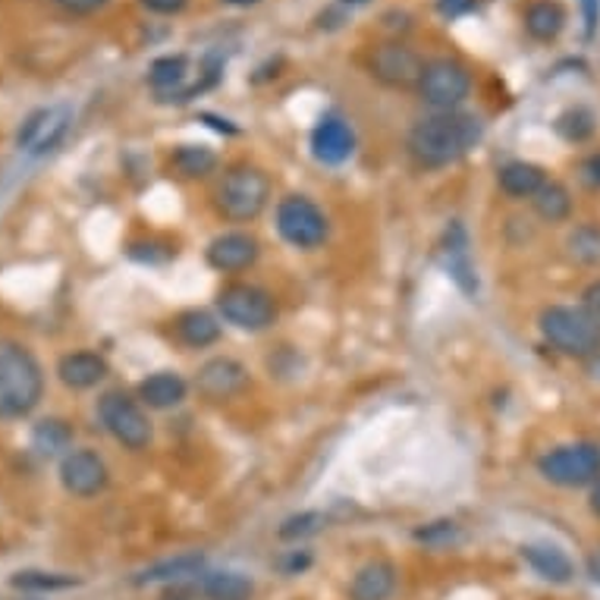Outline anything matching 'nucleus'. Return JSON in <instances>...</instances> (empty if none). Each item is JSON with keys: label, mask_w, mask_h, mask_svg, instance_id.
Returning a JSON list of instances; mask_svg holds the SVG:
<instances>
[{"label": "nucleus", "mask_w": 600, "mask_h": 600, "mask_svg": "<svg viewBox=\"0 0 600 600\" xmlns=\"http://www.w3.org/2000/svg\"><path fill=\"white\" fill-rule=\"evenodd\" d=\"M246 387H249V368L227 355L204 362L196 374V390L208 402H227L239 397Z\"/></svg>", "instance_id": "nucleus-13"}, {"label": "nucleus", "mask_w": 600, "mask_h": 600, "mask_svg": "<svg viewBox=\"0 0 600 600\" xmlns=\"http://www.w3.org/2000/svg\"><path fill=\"white\" fill-rule=\"evenodd\" d=\"M566 26V10L557 0H532L525 10V32L535 41H553Z\"/></svg>", "instance_id": "nucleus-24"}, {"label": "nucleus", "mask_w": 600, "mask_h": 600, "mask_svg": "<svg viewBox=\"0 0 600 600\" xmlns=\"http://www.w3.org/2000/svg\"><path fill=\"white\" fill-rule=\"evenodd\" d=\"M368 66H372L374 79L390 88H418L422 73H425V60L400 41L374 48Z\"/></svg>", "instance_id": "nucleus-12"}, {"label": "nucleus", "mask_w": 600, "mask_h": 600, "mask_svg": "<svg viewBox=\"0 0 600 600\" xmlns=\"http://www.w3.org/2000/svg\"><path fill=\"white\" fill-rule=\"evenodd\" d=\"M271 199V179L267 173L249 167V164H236L224 173V179L214 189V204L217 211L233 221V224H249L267 208Z\"/></svg>", "instance_id": "nucleus-4"}, {"label": "nucleus", "mask_w": 600, "mask_h": 600, "mask_svg": "<svg viewBox=\"0 0 600 600\" xmlns=\"http://www.w3.org/2000/svg\"><path fill=\"white\" fill-rule=\"evenodd\" d=\"M98 418L104 430L126 450H145L151 443V422L129 393L111 390L98 400Z\"/></svg>", "instance_id": "nucleus-7"}, {"label": "nucleus", "mask_w": 600, "mask_h": 600, "mask_svg": "<svg viewBox=\"0 0 600 600\" xmlns=\"http://www.w3.org/2000/svg\"><path fill=\"white\" fill-rule=\"evenodd\" d=\"M541 475L550 485L585 487L600 482V447L595 443H570L557 447L538 462Z\"/></svg>", "instance_id": "nucleus-8"}, {"label": "nucleus", "mask_w": 600, "mask_h": 600, "mask_svg": "<svg viewBox=\"0 0 600 600\" xmlns=\"http://www.w3.org/2000/svg\"><path fill=\"white\" fill-rule=\"evenodd\" d=\"M186 393H189V384L173 372L151 374L139 384V400L148 409H173V405L186 400Z\"/></svg>", "instance_id": "nucleus-22"}, {"label": "nucleus", "mask_w": 600, "mask_h": 600, "mask_svg": "<svg viewBox=\"0 0 600 600\" xmlns=\"http://www.w3.org/2000/svg\"><path fill=\"white\" fill-rule=\"evenodd\" d=\"M217 312L233 327L258 334V330H267L274 324L277 305H274L271 292H264L261 286L229 284L217 292Z\"/></svg>", "instance_id": "nucleus-6"}, {"label": "nucleus", "mask_w": 600, "mask_h": 600, "mask_svg": "<svg viewBox=\"0 0 600 600\" xmlns=\"http://www.w3.org/2000/svg\"><path fill=\"white\" fill-rule=\"evenodd\" d=\"M60 3L66 13H76V16H86V13H95V10H101L108 0H54Z\"/></svg>", "instance_id": "nucleus-37"}, {"label": "nucleus", "mask_w": 600, "mask_h": 600, "mask_svg": "<svg viewBox=\"0 0 600 600\" xmlns=\"http://www.w3.org/2000/svg\"><path fill=\"white\" fill-rule=\"evenodd\" d=\"M229 7H252V3H258V0H227Z\"/></svg>", "instance_id": "nucleus-43"}, {"label": "nucleus", "mask_w": 600, "mask_h": 600, "mask_svg": "<svg viewBox=\"0 0 600 600\" xmlns=\"http://www.w3.org/2000/svg\"><path fill=\"white\" fill-rule=\"evenodd\" d=\"M60 482L73 497H95L108 487V465L91 450H73L60 462Z\"/></svg>", "instance_id": "nucleus-14"}, {"label": "nucleus", "mask_w": 600, "mask_h": 600, "mask_svg": "<svg viewBox=\"0 0 600 600\" xmlns=\"http://www.w3.org/2000/svg\"><path fill=\"white\" fill-rule=\"evenodd\" d=\"M588 566H591V575L600 582V553L598 557H591V563H588Z\"/></svg>", "instance_id": "nucleus-42"}, {"label": "nucleus", "mask_w": 600, "mask_h": 600, "mask_svg": "<svg viewBox=\"0 0 600 600\" xmlns=\"http://www.w3.org/2000/svg\"><path fill=\"white\" fill-rule=\"evenodd\" d=\"M32 443H35L38 453L51 457V453H60V450H66L73 443V430H70V425H63L60 418H48V422H41L35 428Z\"/></svg>", "instance_id": "nucleus-30"}, {"label": "nucleus", "mask_w": 600, "mask_h": 600, "mask_svg": "<svg viewBox=\"0 0 600 600\" xmlns=\"http://www.w3.org/2000/svg\"><path fill=\"white\" fill-rule=\"evenodd\" d=\"M139 3H142L145 10L158 13V16H176V13L186 10L189 0H139Z\"/></svg>", "instance_id": "nucleus-36"}, {"label": "nucleus", "mask_w": 600, "mask_h": 600, "mask_svg": "<svg viewBox=\"0 0 600 600\" xmlns=\"http://www.w3.org/2000/svg\"><path fill=\"white\" fill-rule=\"evenodd\" d=\"M585 309L600 317V284H595L588 292H585Z\"/></svg>", "instance_id": "nucleus-40"}, {"label": "nucleus", "mask_w": 600, "mask_h": 600, "mask_svg": "<svg viewBox=\"0 0 600 600\" xmlns=\"http://www.w3.org/2000/svg\"><path fill=\"white\" fill-rule=\"evenodd\" d=\"M478 7V0H437V10L447 16V20H459L465 13H472Z\"/></svg>", "instance_id": "nucleus-35"}, {"label": "nucleus", "mask_w": 600, "mask_h": 600, "mask_svg": "<svg viewBox=\"0 0 600 600\" xmlns=\"http://www.w3.org/2000/svg\"><path fill=\"white\" fill-rule=\"evenodd\" d=\"M570 255L582 264H598L600 261V227L595 224H582L572 229L570 236Z\"/></svg>", "instance_id": "nucleus-31"}, {"label": "nucleus", "mask_w": 600, "mask_h": 600, "mask_svg": "<svg viewBox=\"0 0 600 600\" xmlns=\"http://www.w3.org/2000/svg\"><path fill=\"white\" fill-rule=\"evenodd\" d=\"M10 585L16 591H35V595H45V591H63V588H73L79 585L73 575H63V572H41V570H26L16 572L10 578Z\"/></svg>", "instance_id": "nucleus-29"}, {"label": "nucleus", "mask_w": 600, "mask_h": 600, "mask_svg": "<svg viewBox=\"0 0 600 600\" xmlns=\"http://www.w3.org/2000/svg\"><path fill=\"white\" fill-rule=\"evenodd\" d=\"M541 334L563 355L588 359L600 352V317L588 309L550 305L541 312Z\"/></svg>", "instance_id": "nucleus-3"}, {"label": "nucleus", "mask_w": 600, "mask_h": 600, "mask_svg": "<svg viewBox=\"0 0 600 600\" xmlns=\"http://www.w3.org/2000/svg\"><path fill=\"white\" fill-rule=\"evenodd\" d=\"M201 572H204V557L201 553H179L173 560H161V563L142 570L133 582L136 585H171V582H189Z\"/></svg>", "instance_id": "nucleus-21"}, {"label": "nucleus", "mask_w": 600, "mask_h": 600, "mask_svg": "<svg viewBox=\"0 0 600 600\" xmlns=\"http://www.w3.org/2000/svg\"><path fill=\"white\" fill-rule=\"evenodd\" d=\"M199 591L204 595V600H249L255 585L242 572H208L201 578Z\"/></svg>", "instance_id": "nucleus-26"}, {"label": "nucleus", "mask_w": 600, "mask_h": 600, "mask_svg": "<svg viewBox=\"0 0 600 600\" xmlns=\"http://www.w3.org/2000/svg\"><path fill=\"white\" fill-rule=\"evenodd\" d=\"M70 123H73V108H70V104H48V108H38V111H32V114L23 120L20 133H16V145H20V151H26V154H48L51 148H58V145L63 142Z\"/></svg>", "instance_id": "nucleus-11"}, {"label": "nucleus", "mask_w": 600, "mask_h": 600, "mask_svg": "<svg viewBox=\"0 0 600 600\" xmlns=\"http://www.w3.org/2000/svg\"><path fill=\"white\" fill-rule=\"evenodd\" d=\"M443 267L450 271V277L457 280L462 292H475L478 289V277L472 267V255H468V233L462 224H450L447 236H443Z\"/></svg>", "instance_id": "nucleus-17"}, {"label": "nucleus", "mask_w": 600, "mask_h": 600, "mask_svg": "<svg viewBox=\"0 0 600 600\" xmlns=\"http://www.w3.org/2000/svg\"><path fill=\"white\" fill-rule=\"evenodd\" d=\"M415 541H422L425 547H450V543L459 541V525L450 518L430 522V525L415 532Z\"/></svg>", "instance_id": "nucleus-33"}, {"label": "nucleus", "mask_w": 600, "mask_h": 600, "mask_svg": "<svg viewBox=\"0 0 600 600\" xmlns=\"http://www.w3.org/2000/svg\"><path fill=\"white\" fill-rule=\"evenodd\" d=\"M173 330H176V340L183 346H189V349H204V346L221 340V324H217V317L201 312V309L183 312V315L176 317Z\"/></svg>", "instance_id": "nucleus-23"}, {"label": "nucleus", "mask_w": 600, "mask_h": 600, "mask_svg": "<svg viewBox=\"0 0 600 600\" xmlns=\"http://www.w3.org/2000/svg\"><path fill=\"white\" fill-rule=\"evenodd\" d=\"M532 204H535L538 217L547 221V224H563L572 214L570 189L560 186V183H543L541 189H538V196L532 199Z\"/></svg>", "instance_id": "nucleus-28"}, {"label": "nucleus", "mask_w": 600, "mask_h": 600, "mask_svg": "<svg viewBox=\"0 0 600 600\" xmlns=\"http://www.w3.org/2000/svg\"><path fill=\"white\" fill-rule=\"evenodd\" d=\"M217 70H221V66H217L214 60H204V70L196 76V73H192V60L186 58V54H167V58H158L151 63L148 83H151L154 95H158L161 101H176V104H183V101L201 95L204 88L214 86Z\"/></svg>", "instance_id": "nucleus-5"}, {"label": "nucleus", "mask_w": 600, "mask_h": 600, "mask_svg": "<svg viewBox=\"0 0 600 600\" xmlns=\"http://www.w3.org/2000/svg\"><path fill=\"white\" fill-rule=\"evenodd\" d=\"M522 557H525V563L532 570L541 575L543 582L566 585V582H572V575H575V566H572L570 557L560 547H553V543H528V547H522Z\"/></svg>", "instance_id": "nucleus-20"}, {"label": "nucleus", "mask_w": 600, "mask_h": 600, "mask_svg": "<svg viewBox=\"0 0 600 600\" xmlns=\"http://www.w3.org/2000/svg\"><path fill=\"white\" fill-rule=\"evenodd\" d=\"M258 239L249 233H221L217 239H211L208 246V264L221 274H239L249 271L258 261Z\"/></svg>", "instance_id": "nucleus-15"}, {"label": "nucleus", "mask_w": 600, "mask_h": 600, "mask_svg": "<svg viewBox=\"0 0 600 600\" xmlns=\"http://www.w3.org/2000/svg\"><path fill=\"white\" fill-rule=\"evenodd\" d=\"M591 510H595V515H600V482H595V487H591Z\"/></svg>", "instance_id": "nucleus-41"}, {"label": "nucleus", "mask_w": 600, "mask_h": 600, "mask_svg": "<svg viewBox=\"0 0 600 600\" xmlns=\"http://www.w3.org/2000/svg\"><path fill=\"white\" fill-rule=\"evenodd\" d=\"M482 120L457 111H437L412 126L409 151L422 167H447L482 142Z\"/></svg>", "instance_id": "nucleus-1"}, {"label": "nucleus", "mask_w": 600, "mask_h": 600, "mask_svg": "<svg viewBox=\"0 0 600 600\" xmlns=\"http://www.w3.org/2000/svg\"><path fill=\"white\" fill-rule=\"evenodd\" d=\"M418 91H422L425 104H430L434 111H457L472 91V76L459 60L437 58L425 63Z\"/></svg>", "instance_id": "nucleus-9"}, {"label": "nucleus", "mask_w": 600, "mask_h": 600, "mask_svg": "<svg viewBox=\"0 0 600 600\" xmlns=\"http://www.w3.org/2000/svg\"><path fill=\"white\" fill-rule=\"evenodd\" d=\"M321 525H324V515L321 513L292 515V518H286L284 525H280V538H286V541H296V538H305V535H315V532H321Z\"/></svg>", "instance_id": "nucleus-34"}, {"label": "nucleus", "mask_w": 600, "mask_h": 600, "mask_svg": "<svg viewBox=\"0 0 600 600\" xmlns=\"http://www.w3.org/2000/svg\"><path fill=\"white\" fill-rule=\"evenodd\" d=\"M582 176H585V183L600 186V154H591V158L582 164Z\"/></svg>", "instance_id": "nucleus-39"}, {"label": "nucleus", "mask_w": 600, "mask_h": 600, "mask_svg": "<svg viewBox=\"0 0 600 600\" xmlns=\"http://www.w3.org/2000/svg\"><path fill=\"white\" fill-rule=\"evenodd\" d=\"M171 167L183 179H199V176H208L217 167V154L204 145H179L173 151Z\"/></svg>", "instance_id": "nucleus-27"}, {"label": "nucleus", "mask_w": 600, "mask_h": 600, "mask_svg": "<svg viewBox=\"0 0 600 600\" xmlns=\"http://www.w3.org/2000/svg\"><path fill=\"white\" fill-rule=\"evenodd\" d=\"M355 151V136L340 116H324L312 133V154L321 164H343Z\"/></svg>", "instance_id": "nucleus-16"}, {"label": "nucleus", "mask_w": 600, "mask_h": 600, "mask_svg": "<svg viewBox=\"0 0 600 600\" xmlns=\"http://www.w3.org/2000/svg\"><path fill=\"white\" fill-rule=\"evenodd\" d=\"M557 133L566 142H585L595 133V114L585 108H570L566 114L557 116Z\"/></svg>", "instance_id": "nucleus-32"}, {"label": "nucleus", "mask_w": 600, "mask_h": 600, "mask_svg": "<svg viewBox=\"0 0 600 600\" xmlns=\"http://www.w3.org/2000/svg\"><path fill=\"white\" fill-rule=\"evenodd\" d=\"M543 183H547V176L541 167L528 164V161H513L500 171V189L510 199H535Z\"/></svg>", "instance_id": "nucleus-25"}, {"label": "nucleus", "mask_w": 600, "mask_h": 600, "mask_svg": "<svg viewBox=\"0 0 600 600\" xmlns=\"http://www.w3.org/2000/svg\"><path fill=\"white\" fill-rule=\"evenodd\" d=\"M397 591V566L387 560H372L355 572L349 585V600H390Z\"/></svg>", "instance_id": "nucleus-18"}, {"label": "nucleus", "mask_w": 600, "mask_h": 600, "mask_svg": "<svg viewBox=\"0 0 600 600\" xmlns=\"http://www.w3.org/2000/svg\"><path fill=\"white\" fill-rule=\"evenodd\" d=\"M582 10H585V32L591 38L600 23V0H582Z\"/></svg>", "instance_id": "nucleus-38"}, {"label": "nucleus", "mask_w": 600, "mask_h": 600, "mask_svg": "<svg viewBox=\"0 0 600 600\" xmlns=\"http://www.w3.org/2000/svg\"><path fill=\"white\" fill-rule=\"evenodd\" d=\"M58 377L70 390H91L108 377V362L98 352H70L58 362Z\"/></svg>", "instance_id": "nucleus-19"}, {"label": "nucleus", "mask_w": 600, "mask_h": 600, "mask_svg": "<svg viewBox=\"0 0 600 600\" xmlns=\"http://www.w3.org/2000/svg\"><path fill=\"white\" fill-rule=\"evenodd\" d=\"M45 374L38 359L16 340L0 337V418H23L41 402Z\"/></svg>", "instance_id": "nucleus-2"}, {"label": "nucleus", "mask_w": 600, "mask_h": 600, "mask_svg": "<svg viewBox=\"0 0 600 600\" xmlns=\"http://www.w3.org/2000/svg\"><path fill=\"white\" fill-rule=\"evenodd\" d=\"M349 7H365V3H372V0H343Z\"/></svg>", "instance_id": "nucleus-44"}, {"label": "nucleus", "mask_w": 600, "mask_h": 600, "mask_svg": "<svg viewBox=\"0 0 600 600\" xmlns=\"http://www.w3.org/2000/svg\"><path fill=\"white\" fill-rule=\"evenodd\" d=\"M277 229L296 249H317L327 239V217L315 201L305 196H286L277 204Z\"/></svg>", "instance_id": "nucleus-10"}]
</instances>
